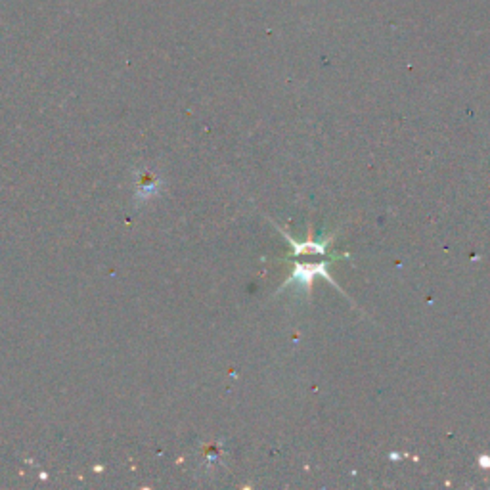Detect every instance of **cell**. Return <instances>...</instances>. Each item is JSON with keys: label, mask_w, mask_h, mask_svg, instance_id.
I'll return each instance as SVG.
<instances>
[{"label": "cell", "mask_w": 490, "mask_h": 490, "mask_svg": "<svg viewBox=\"0 0 490 490\" xmlns=\"http://www.w3.org/2000/svg\"><path fill=\"white\" fill-rule=\"evenodd\" d=\"M316 276H322V278H326V280H329L331 284H334V280H331V276H329L328 272V261H320L318 264H299L297 263V266H295V272H293L289 278H287L286 281H284V286H289V284H297V287H303L305 289V293L311 291V281L316 278Z\"/></svg>", "instance_id": "obj_1"}, {"label": "cell", "mask_w": 490, "mask_h": 490, "mask_svg": "<svg viewBox=\"0 0 490 490\" xmlns=\"http://www.w3.org/2000/svg\"><path fill=\"white\" fill-rule=\"evenodd\" d=\"M289 238V236H287ZM289 241H291V247H293V253L295 255H305V253H318V255H322V253H326V249H328L329 241H331V238H326L322 239V241H305V244H297V241H293L291 238H289Z\"/></svg>", "instance_id": "obj_2"}]
</instances>
